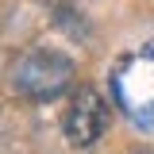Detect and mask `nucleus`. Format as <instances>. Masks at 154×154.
Instances as JSON below:
<instances>
[{
  "mask_svg": "<svg viewBox=\"0 0 154 154\" xmlns=\"http://www.w3.org/2000/svg\"><path fill=\"white\" fill-rule=\"evenodd\" d=\"M73 77H77L73 58H66L62 50L35 46V50H23L8 66V89L23 100H58L73 85Z\"/></svg>",
  "mask_w": 154,
  "mask_h": 154,
  "instance_id": "obj_1",
  "label": "nucleus"
},
{
  "mask_svg": "<svg viewBox=\"0 0 154 154\" xmlns=\"http://www.w3.org/2000/svg\"><path fill=\"white\" fill-rule=\"evenodd\" d=\"M108 127V104L93 85H81L66 112V143L73 150H89Z\"/></svg>",
  "mask_w": 154,
  "mask_h": 154,
  "instance_id": "obj_2",
  "label": "nucleus"
}]
</instances>
